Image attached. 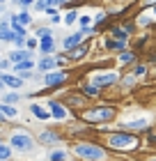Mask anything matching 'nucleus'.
Instances as JSON below:
<instances>
[{"mask_svg":"<svg viewBox=\"0 0 156 161\" xmlns=\"http://www.w3.org/2000/svg\"><path fill=\"white\" fill-rule=\"evenodd\" d=\"M110 147H117V150H136L138 147V138L136 136H129V134H113L108 138Z\"/></svg>","mask_w":156,"mask_h":161,"instance_id":"obj_1","label":"nucleus"},{"mask_svg":"<svg viewBox=\"0 0 156 161\" xmlns=\"http://www.w3.org/2000/svg\"><path fill=\"white\" fill-rule=\"evenodd\" d=\"M76 154L87 159V161H101V159H106V152H103L101 147H96V145H87V143L76 145Z\"/></svg>","mask_w":156,"mask_h":161,"instance_id":"obj_2","label":"nucleus"},{"mask_svg":"<svg viewBox=\"0 0 156 161\" xmlns=\"http://www.w3.org/2000/svg\"><path fill=\"white\" fill-rule=\"evenodd\" d=\"M115 118V111L113 108H90V111H85L83 113V120L85 122H108V120H113Z\"/></svg>","mask_w":156,"mask_h":161,"instance_id":"obj_3","label":"nucleus"},{"mask_svg":"<svg viewBox=\"0 0 156 161\" xmlns=\"http://www.w3.org/2000/svg\"><path fill=\"white\" fill-rule=\"evenodd\" d=\"M12 147H16V150H30L32 147V138L30 136H25V134H14L12 136Z\"/></svg>","mask_w":156,"mask_h":161,"instance_id":"obj_4","label":"nucleus"},{"mask_svg":"<svg viewBox=\"0 0 156 161\" xmlns=\"http://www.w3.org/2000/svg\"><path fill=\"white\" fill-rule=\"evenodd\" d=\"M117 80V74H113V71H106V74H96L92 78V85L94 87H101V85H108V83H115Z\"/></svg>","mask_w":156,"mask_h":161,"instance_id":"obj_5","label":"nucleus"},{"mask_svg":"<svg viewBox=\"0 0 156 161\" xmlns=\"http://www.w3.org/2000/svg\"><path fill=\"white\" fill-rule=\"evenodd\" d=\"M48 106H51V113H53V118H57V120H64V118H67V111H64L60 104H57V101H51Z\"/></svg>","mask_w":156,"mask_h":161,"instance_id":"obj_6","label":"nucleus"},{"mask_svg":"<svg viewBox=\"0 0 156 161\" xmlns=\"http://www.w3.org/2000/svg\"><path fill=\"white\" fill-rule=\"evenodd\" d=\"M83 42V32H76V35H71V37H67L62 44H64V48H73L76 44Z\"/></svg>","mask_w":156,"mask_h":161,"instance_id":"obj_7","label":"nucleus"},{"mask_svg":"<svg viewBox=\"0 0 156 161\" xmlns=\"http://www.w3.org/2000/svg\"><path fill=\"white\" fill-rule=\"evenodd\" d=\"M64 78H67V74L57 71V74H48V76H46V83H48V85H57V83H64Z\"/></svg>","mask_w":156,"mask_h":161,"instance_id":"obj_8","label":"nucleus"},{"mask_svg":"<svg viewBox=\"0 0 156 161\" xmlns=\"http://www.w3.org/2000/svg\"><path fill=\"white\" fill-rule=\"evenodd\" d=\"M28 58H30V53H28V51H16V53H12V62L21 64V62H25Z\"/></svg>","mask_w":156,"mask_h":161,"instance_id":"obj_9","label":"nucleus"},{"mask_svg":"<svg viewBox=\"0 0 156 161\" xmlns=\"http://www.w3.org/2000/svg\"><path fill=\"white\" fill-rule=\"evenodd\" d=\"M147 124H149V122H147L145 118H140V120H136V122H126L124 129H145Z\"/></svg>","mask_w":156,"mask_h":161,"instance_id":"obj_10","label":"nucleus"},{"mask_svg":"<svg viewBox=\"0 0 156 161\" xmlns=\"http://www.w3.org/2000/svg\"><path fill=\"white\" fill-rule=\"evenodd\" d=\"M0 80H3V83H7V85H12V87H19L21 85V78H16V76H3V78H0Z\"/></svg>","mask_w":156,"mask_h":161,"instance_id":"obj_11","label":"nucleus"},{"mask_svg":"<svg viewBox=\"0 0 156 161\" xmlns=\"http://www.w3.org/2000/svg\"><path fill=\"white\" fill-rule=\"evenodd\" d=\"M32 113H35V115H37V118H39V120H48V118H51V115H48L46 111H44L41 106H37V104L32 106Z\"/></svg>","mask_w":156,"mask_h":161,"instance_id":"obj_12","label":"nucleus"},{"mask_svg":"<svg viewBox=\"0 0 156 161\" xmlns=\"http://www.w3.org/2000/svg\"><path fill=\"white\" fill-rule=\"evenodd\" d=\"M0 113H3V118H14V115H16V111H14L12 106H7V104L0 106Z\"/></svg>","mask_w":156,"mask_h":161,"instance_id":"obj_13","label":"nucleus"},{"mask_svg":"<svg viewBox=\"0 0 156 161\" xmlns=\"http://www.w3.org/2000/svg\"><path fill=\"white\" fill-rule=\"evenodd\" d=\"M12 23H16V25H25V23H30V16H28V14H19V16H14Z\"/></svg>","mask_w":156,"mask_h":161,"instance_id":"obj_14","label":"nucleus"},{"mask_svg":"<svg viewBox=\"0 0 156 161\" xmlns=\"http://www.w3.org/2000/svg\"><path fill=\"white\" fill-rule=\"evenodd\" d=\"M55 64H57V62L53 60V58H44V60L39 62V67H41V69H53Z\"/></svg>","mask_w":156,"mask_h":161,"instance_id":"obj_15","label":"nucleus"},{"mask_svg":"<svg viewBox=\"0 0 156 161\" xmlns=\"http://www.w3.org/2000/svg\"><path fill=\"white\" fill-rule=\"evenodd\" d=\"M41 141H44V143H55V141H57V134H53V131H44V134H41Z\"/></svg>","mask_w":156,"mask_h":161,"instance_id":"obj_16","label":"nucleus"},{"mask_svg":"<svg viewBox=\"0 0 156 161\" xmlns=\"http://www.w3.org/2000/svg\"><path fill=\"white\" fill-rule=\"evenodd\" d=\"M41 51H44V53L53 51V39H44V42H41Z\"/></svg>","mask_w":156,"mask_h":161,"instance_id":"obj_17","label":"nucleus"},{"mask_svg":"<svg viewBox=\"0 0 156 161\" xmlns=\"http://www.w3.org/2000/svg\"><path fill=\"white\" fill-rule=\"evenodd\" d=\"M25 69H32V60H25V62L16 64V71H25Z\"/></svg>","mask_w":156,"mask_h":161,"instance_id":"obj_18","label":"nucleus"},{"mask_svg":"<svg viewBox=\"0 0 156 161\" xmlns=\"http://www.w3.org/2000/svg\"><path fill=\"white\" fill-rule=\"evenodd\" d=\"M9 152H12L9 147H5V145H0V159H3V161H5L7 157H9Z\"/></svg>","mask_w":156,"mask_h":161,"instance_id":"obj_19","label":"nucleus"},{"mask_svg":"<svg viewBox=\"0 0 156 161\" xmlns=\"http://www.w3.org/2000/svg\"><path fill=\"white\" fill-rule=\"evenodd\" d=\"M87 51V46H80V48H76V51H71V58H80Z\"/></svg>","mask_w":156,"mask_h":161,"instance_id":"obj_20","label":"nucleus"},{"mask_svg":"<svg viewBox=\"0 0 156 161\" xmlns=\"http://www.w3.org/2000/svg\"><path fill=\"white\" fill-rule=\"evenodd\" d=\"M73 21H76V12H69V14L64 16V23L69 25V23H73Z\"/></svg>","mask_w":156,"mask_h":161,"instance_id":"obj_21","label":"nucleus"},{"mask_svg":"<svg viewBox=\"0 0 156 161\" xmlns=\"http://www.w3.org/2000/svg\"><path fill=\"white\" fill-rule=\"evenodd\" d=\"M85 94H99V87H94V85H85Z\"/></svg>","mask_w":156,"mask_h":161,"instance_id":"obj_22","label":"nucleus"},{"mask_svg":"<svg viewBox=\"0 0 156 161\" xmlns=\"http://www.w3.org/2000/svg\"><path fill=\"white\" fill-rule=\"evenodd\" d=\"M7 106H9V104H16V101H19V94H7Z\"/></svg>","mask_w":156,"mask_h":161,"instance_id":"obj_23","label":"nucleus"},{"mask_svg":"<svg viewBox=\"0 0 156 161\" xmlns=\"http://www.w3.org/2000/svg\"><path fill=\"white\" fill-rule=\"evenodd\" d=\"M133 60V53H122L120 55V62H131Z\"/></svg>","mask_w":156,"mask_h":161,"instance_id":"obj_24","label":"nucleus"},{"mask_svg":"<svg viewBox=\"0 0 156 161\" xmlns=\"http://www.w3.org/2000/svg\"><path fill=\"white\" fill-rule=\"evenodd\" d=\"M39 37H41V39H51V30H46V28H41V30H39Z\"/></svg>","mask_w":156,"mask_h":161,"instance_id":"obj_25","label":"nucleus"},{"mask_svg":"<svg viewBox=\"0 0 156 161\" xmlns=\"http://www.w3.org/2000/svg\"><path fill=\"white\" fill-rule=\"evenodd\" d=\"M108 46H110V48H122L124 42H108Z\"/></svg>","mask_w":156,"mask_h":161,"instance_id":"obj_26","label":"nucleus"},{"mask_svg":"<svg viewBox=\"0 0 156 161\" xmlns=\"http://www.w3.org/2000/svg\"><path fill=\"white\" fill-rule=\"evenodd\" d=\"M145 74V67H136V71H133V76H143Z\"/></svg>","mask_w":156,"mask_h":161,"instance_id":"obj_27","label":"nucleus"},{"mask_svg":"<svg viewBox=\"0 0 156 161\" xmlns=\"http://www.w3.org/2000/svg\"><path fill=\"white\" fill-rule=\"evenodd\" d=\"M51 159H53V161H60V159H64V154H62V152H55V154L51 157Z\"/></svg>","mask_w":156,"mask_h":161,"instance_id":"obj_28","label":"nucleus"},{"mask_svg":"<svg viewBox=\"0 0 156 161\" xmlns=\"http://www.w3.org/2000/svg\"><path fill=\"white\" fill-rule=\"evenodd\" d=\"M80 23H83L85 30H87V25H90V16H83V19H80Z\"/></svg>","mask_w":156,"mask_h":161,"instance_id":"obj_29","label":"nucleus"},{"mask_svg":"<svg viewBox=\"0 0 156 161\" xmlns=\"http://www.w3.org/2000/svg\"><path fill=\"white\" fill-rule=\"evenodd\" d=\"M3 120H5V118H3V113H0V122H3Z\"/></svg>","mask_w":156,"mask_h":161,"instance_id":"obj_30","label":"nucleus"},{"mask_svg":"<svg viewBox=\"0 0 156 161\" xmlns=\"http://www.w3.org/2000/svg\"><path fill=\"white\" fill-rule=\"evenodd\" d=\"M149 161H156V157H152V159H149Z\"/></svg>","mask_w":156,"mask_h":161,"instance_id":"obj_31","label":"nucleus"},{"mask_svg":"<svg viewBox=\"0 0 156 161\" xmlns=\"http://www.w3.org/2000/svg\"><path fill=\"white\" fill-rule=\"evenodd\" d=\"M3 85H5V83H3V80H0V87H3Z\"/></svg>","mask_w":156,"mask_h":161,"instance_id":"obj_32","label":"nucleus"},{"mask_svg":"<svg viewBox=\"0 0 156 161\" xmlns=\"http://www.w3.org/2000/svg\"><path fill=\"white\" fill-rule=\"evenodd\" d=\"M0 12H3V7H0Z\"/></svg>","mask_w":156,"mask_h":161,"instance_id":"obj_33","label":"nucleus"},{"mask_svg":"<svg viewBox=\"0 0 156 161\" xmlns=\"http://www.w3.org/2000/svg\"><path fill=\"white\" fill-rule=\"evenodd\" d=\"M154 12H156V9H154Z\"/></svg>","mask_w":156,"mask_h":161,"instance_id":"obj_34","label":"nucleus"}]
</instances>
